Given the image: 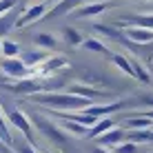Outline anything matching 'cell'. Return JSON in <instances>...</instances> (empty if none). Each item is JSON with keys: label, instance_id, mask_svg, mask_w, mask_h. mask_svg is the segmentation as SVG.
<instances>
[{"label": "cell", "instance_id": "6", "mask_svg": "<svg viewBox=\"0 0 153 153\" xmlns=\"http://www.w3.org/2000/svg\"><path fill=\"white\" fill-rule=\"evenodd\" d=\"M67 93H71V96H80L84 100H89V102H93V100H100V98H109L107 91H100L96 87H89V84H82V82H73L69 89H67Z\"/></svg>", "mask_w": 153, "mask_h": 153}, {"label": "cell", "instance_id": "22", "mask_svg": "<svg viewBox=\"0 0 153 153\" xmlns=\"http://www.w3.org/2000/svg\"><path fill=\"white\" fill-rule=\"evenodd\" d=\"M111 60H113V65L118 67L120 71H124L129 78H133V69H131L129 56H122V53H113V56H111Z\"/></svg>", "mask_w": 153, "mask_h": 153}, {"label": "cell", "instance_id": "10", "mask_svg": "<svg viewBox=\"0 0 153 153\" xmlns=\"http://www.w3.org/2000/svg\"><path fill=\"white\" fill-rule=\"evenodd\" d=\"M118 27H142V29H151L153 31V13H146V16H124V18L115 20Z\"/></svg>", "mask_w": 153, "mask_h": 153}, {"label": "cell", "instance_id": "17", "mask_svg": "<svg viewBox=\"0 0 153 153\" xmlns=\"http://www.w3.org/2000/svg\"><path fill=\"white\" fill-rule=\"evenodd\" d=\"M18 11H16V7L11 9V11L2 13L0 16V36H7L11 29H16V20H18Z\"/></svg>", "mask_w": 153, "mask_h": 153}, {"label": "cell", "instance_id": "25", "mask_svg": "<svg viewBox=\"0 0 153 153\" xmlns=\"http://www.w3.org/2000/svg\"><path fill=\"white\" fill-rule=\"evenodd\" d=\"M82 49H89V51H93V53H109L107 45H104V42H100V40H96V38L82 40Z\"/></svg>", "mask_w": 153, "mask_h": 153}, {"label": "cell", "instance_id": "32", "mask_svg": "<svg viewBox=\"0 0 153 153\" xmlns=\"http://www.w3.org/2000/svg\"><path fill=\"white\" fill-rule=\"evenodd\" d=\"M0 153H13L11 149H9L7 144H2V142H0Z\"/></svg>", "mask_w": 153, "mask_h": 153}, {"label": "cell", "instance_id": "15", "mask_svg": "<svg viewBox=\"0 0 153 153\" xmlns=\"http://www.w3.org/2000/svg\"><path fill=\"white\" fill-rule=\"evenodd\" d=\"M115 126V122H113V118H100L96 124L89 129V133H87V138L89 140H96V138H100L102 133H107V131H111Z\"/></svg>", "mask_w": 153, "mask_h": 153}, {"label": "cell", "instance_id": "19", "mask_svg": "<svg viewBox=\"0 0 153 153\" xmlns=\"http://www.w3.org/2000/svg\"><path fill=\"white\" fill-rule=\"evenodd\" d=\"M126 129L129 131H142V129H153V122L144 115H131L126 118Z\"/></svg>", "mask_w": 153, "mask_h": 153}, {"label": "cell", "instance_id": "18", "mask_svg": "<svg viewBox=\"0 0 153 153\" xmlns=\"http://www.w3.org/2000/svg\"><path fill=\"white\" fill-rule=\"evenodd\" d=\"M129 62H131V69H133V78H135V80H140L142 84H151L149 71L144 69V65H142L138 58H129Z\"/></svg>", "mask_w": 153, "mask_h": 153}, {"label": "cell", "instance_id": "13", "mask_svg": "<svg viewBox=\"0 0 153 153\" xmlns=\"http://www.w3.org/2000/svg\"><path fill=\"white\" fill-rule=\"evenodd\" d=\"M109 9V2H87V4H82V7H78L76 9V18H93V16H98V13H104Z\"/></svg>", "mask_w": 153, "mask_h": 153}, {"label": "cell", "instance_id": "23", "mask_svg": "<svg viewBox=\"0 0 153 153\" xmlns=\"http://www.w3.org/2000/svg\"><path fill=\"white\" fill-rule=\"evenodd\" d=\"M62 38H65V42H69L71 47H78V45H82V33L78 29H73V27H65L62 29Z\"/></svg>", "mask_w": 153, "mask_h": 153}, {"label": "cell", "instance_id": "29", "mask_svg": "<svg viewBox=\"0 0 153 153\" xmlns=\"http://www.w3.org/2000/svg\"><path fill=\"white\" fill-rule=\"evenodd\" d=\"M113 153H138V144H133V142H122V144H118L113 149Z\"/></svg>", "mask_w": 153, "mask_h": 153}, {"label": "cell", "instance_id": "21", "mask_svg": "<svg viewBox=\"0 0 153 153\" xmlns=\"http://www.w3.org/2000/svg\"><path fill=\"white\" fill-rule=\"evenodd\" d=\"M126 142H133V144H144V142H151V129L126 131Z\"/></svg>", "mask_w": 153, "mask_h": 153}, {"label": "cell", "instance_id": "11", "mask_svg": "<svg viewBox=\"0 0 153 153\" xmlns=\"http://www.w3.org/2000/svg\"><path fill=\"white\" fill-rule=\"evenodd\" d=\"M98 140V146H118V144H122V142H126V131H122L120 126H113L111 131H107V133H102Z\"/></svg>", "mask_w": 153, "mask_h": 153}, {"label": "cell", "instance_id": "2", "mask_svg": "<svg viewBox=\"0 0 153 153\" xmlns=\"http://www.w3.org/2000/svg\"><path fill=\"white\" fill-rule=\"evenodd\" d=\"M27 118H29V122H33L31 126H36V129H38L49 142H53V144L60 146V149H65V146H67V142H69V135H67L65 131H62L60 126L53 122V120H49L47 115L36 113V111L31 113V115H27Z\"/></svg>", "mask_w": 153, "mask_h": 153}, {"label": "cell", "instance_id": "33", "mask_svg": "<svg viewBox=\"0 0 153 153\" xmlns=\"http://www.w3.org/2000/svg\"><path fill=\"white\" fill-rule=\"evenodd\" d=\"M93 153H109V151L102 149V146H96V149H93Z\"/></svg>", "mask_w": 153, "mask_h": 153}, {"label": "cell", "instance_id": "36", "mask_svg": "<svg viewBox=\"0 0 153 153\" xmlns=\"http://www.w3.org/2000/svg\"><path fill=\"white\" fill-rule=\"evenodd\" d=\"M47 153H53V151H47Z\"/></svg>", "mask_w": 153, "mask_h": 153}, {"label": "cell", "instance_id": "14", "mask_svg": "<svg viewBox=\"0 0 153 153\" xmlns=\"http://www.w3.org/2000/svg\"><path fill=\"white\" fill-rule=\"evenodd\" d=\"M58 126H60L62 131H65L67 135H73V138H87V133H89V129L87 126H82V124H78V122H73V120H62V118H56Z\"/></svg>", "mask_w": 153, "mask_h": 153}, {"label": "cell", "instance_id": "1", "mask_svg": "<svg viewBox=\"0 0 153 153\" xmlns=\"http://www.w3.org/2000/svg\"><path fill=\"white\" fill-rule=\"evenodd\" d=\"M33 102L47 107L49 111H58V113H73V111H84L87 107H91L93 102L84 100L80 96H71L67 91H53V93H36Z\"/></svg>", "mask_w": 153, "mask_h": 153}, {"label": "cell", "instance_id": "8", "mask_svg": "<svg viewBox=\"0 0 153 153\" xmlns=\"http://www.w3.org/2000/svg\"><path fill=\"white\" fill-rule=\"evenodd\" d=\"M9 91L25 93V96H36V93L45 91V82L38 80V78H25V80H18L16 84H9Z\"/></svg>", "mask_w": 153, "mask_h": 153}, {"label": "cell", "instance_id": "34", "mask_svg": "<svg viewBox=\"0 0 153 153\" xmlns=\"http://www.w3.org/2000/svg\"><path fill=\"white\" fill-rule=\"evenodd\" d=\"M151 144H153V129H151Z\"/></svg>", "mask_w": 153, "mask_h": 153}, {"label": "cell", "instance_id": "35", "mask_svg": "<svg viewBox=\"0 0 153 153\" xmlns=\"http://www.w3.org/2000/svg\"><path fill=\"white\" fill-rule=\"evenodd\" d=\"M0 53H2V40H0Z\"/></svg>", "mask_w": 153, "mask_h": 153}, {"label": "cell", "instance_id": "20", "mask_svg": "<svg viewBox=\"0 0 153 153\" xmlns=\"http://www.w3.org/2000/svg\"><path fill=\"white\" fill-rule=\"evenodd\" d=\"M0 142L7 144L9 149H11V142H13V135H11V131H9V122H7V118H4V113H2V107H0Z\"/></svg>", "mask_w": 153, "mask_h": 153}, {"label": "cell", "instance_id": "30", "mask_svg": "<svg viewBox=\"0 0 153 153\" xmlns=\"http://www.w3.org/2000/svg\"><path fill=\"white\" fill-rule=\"evenodd\" d=\"M13 7H16V0H0V16L11 11Z\"/></svg>", "mask_w": 153, "mask_h": 153}, {"label": "cell", "instance_id": "26", "mask_svg": "<svg viewBox=\"0 0 153 153\" xmlns=\"http://www.w3.org/2000/svg\"><path fill=\"white\" fill-rule=\"evenodd\" d=\"M20 56V45L13 40H2V58H18Z\"/></svg>", "mask_w": 153, "mask_h": 153}, {"label": "cell", "instance_id": "24", "mask_svg": "<svg viewBox=\"0 0 153 153\" xmlns=\"http://www.w3.org/2000/svg\"><path fill=\"white\" fill-rule=\"evenodd\" d=\"M33 42L40 47V49H56V47H58V40L51 33H38L33 38Z\"/></svg>", "mask_w": 153, "mask_h": 153}, {"label": "cell", "instance_id": "9", "mask_svg": "<svg viewBox=\"0 0 153 153\" xmlns=\"http://www.w3.org/2000/svg\"><path fill=\"white\" fill-rule=\"evenodd\" d=\"M87 2H91V0H58L53 7L47 11L45 18H58V16H62V13H71V11H76L78 7H82V4H87Z\"/></svg>", "mask_w": 153, "mask_h": 153}, {"label": "cell", "instance_id": "5", "mask_svg": "<svg viewBox=\"0 0 153 153\" xmlns=\"http://www.w3.org/2000/svg\"><path fill=\"white\" fill-rule=\"evenodd\" d=\"M47 16V4L40 2V4H33V7H27L22 13L18 16V20H16V29H22V27H29V25L38 22Z\"/></svg>", "mask_w": 153, "mask_h": 153}, {"label": "cell", "instance_id": "3", "mask_svg": "<svg viewBox=\"0 0 153 153\" xmlns=\"http://www.w3.org/2000/svg\"><path fill=\"white\" fill-rule=\"evenodd\" d=\"M0 107H2V113H4V118H7V122L11 124L13 129H18L27 142L33 144V126H31L27 113H22L18 107H11V104H4V102H0Z\"/></svg>", "mask_w": 153, "mask_h": 153}, {"label": "cell", "instance_id": "27", "mask_svg": "<svg viewBox=\"0 0 153 153\" xmlns=\"http://www.w3.org/2000/svg\"><path fill=\"white\" fill-rule=\"evenodd\" d=\"M11 151H16V153H38L36 151V146L31 144V142H27V140H16L13 138V142H11Z\"/></svg>", "mask_w": 153, "mask_h": 153}, {"label": "cell", "instance_id": "16", "mask_svg": "<svg viewBox=\"0 0 153 153\" xmlns=\"http://www.w3.org/2000/svg\"><path fill=\"white\" fill-rule=\"evenodd\" d=\"M47 58H49V53H47V51H27V53H22V58H20V60L25 62V67H27V69L33 71L36 67H40L42 62L47 60Z\"/></svg>", "mask_w": 153, "mask_h": 153}, {"label": "cell", "instance_id": "12", "mask_svg": "<svg viewBox=\"0 0 153 153\" xmlns=\"http://www.w3.org/2000/svg\"><path fill=\"white\" fill-rule=\"evenodd\" d=\"M122 33H124L126 40L138 42V45H149V42H153V31H151V29H142V27H124Z\"/></svg>", "mask_w": 153, "mask_h": 153}, {"label": "cell", "instance_id": "7", "mask_svg": "<svg viewBox=\"0 0 153 153\" xmlns=\"http://www.w3.org/2000/svg\"><path fill=\"white\" fill-rule=\"evenodd\" d=\"M65 67H69V62H67V58H62V56H53V58H47L45 62H42L40 67H36L33 71H31V76H42V78H47V76H53V73H58L60 69H65Z\"/></svg>", "mask_w": 153, "mask_h": 153}, {"label": "cell", "instance_id": "4", "mask_svg": "<svg viewBox=\"0 0 153 153\" xmlns=\"http://www.w3.org/2000/svg\"><path fill=\"white\" fill-rule=\"evenodd\" d=\"M0 71L7 78H16V80H25L31 73V69L25 67V62L20 58H2L0 60Z\"/></svg>", "mask_w": 153, "mask_h": 153}, {"label": "cell", "instance_id": "31", "mask_svg": "<svg viewBox=\"0 0 153 153\" xmlns=\"http://www.w3.org/2000/svg\"><path fill=\"white\" fill-rule=\"evenodd\" d=\"M140 115H144V118H149L151 122H153V109H146V111H142Z\"/></svg>", "mask_w": 153, "mask_h": 153}, {"label": "cell", "instance_id": "28", "mask_svg": "<svg viewBox=\"0 0 153 153\" xmlns=\"http://www.w3.org/2000/svg\"><path fill=\"white\" fill-rule=\"evenodd\" d=\"M93 29H96L100 36H107V38H111V40H122V38H124V33H122V31L111 29V27H107V25H96Z\"/></svg>", "mask_w": 153, "mask_h": 153}, {"label": "cell", "instance_id": "37", "mask_svg": "<svg viewBox=\"0 0 153 153\" xmlns=\"http://www.w3.org/2000/svg\"><path fill=\"white\" fill-rule=\"evenodd\" d=\"M56 2H58V0H56Z\"/></svg>", "mask_w": 153, "mask_h": 153}]
</instances>
